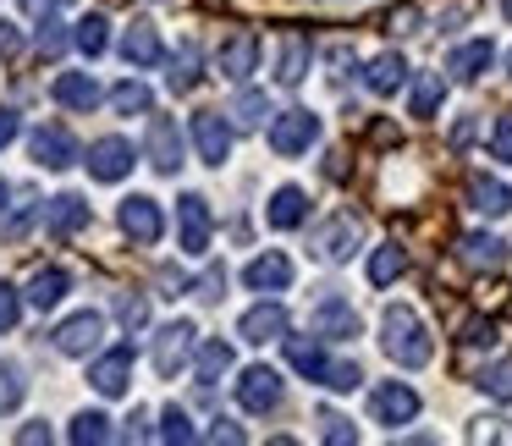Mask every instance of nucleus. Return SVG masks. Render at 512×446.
<instances>
[{"mask_svg":"<svg viewBox=\"0 0 512 446\" xmlns=\"http://www.w3.org/2000/svg\"><path fill=\"white\" fill-rule=\"evenodd\" d=\"M380 347H386V358L402 369H424L435 358L430 325H424L419 309H408V303H391V309L380 314Z\"/></svg>","mask_w":512,"mask_h":446,"instance_id":"f257e3e1","label":"nucleus"},{"mask_svg":"<svg viewBox=\"0 0 512 446\" xmlns=\"http://www.w3.org/2000/svg\"><path fill=\"white\" fill-rule=\"evenodd\" d=\"M369 419L386 424V430L413 424V419H419V391H413L408 380H380V386L369 391Z\"/></svg>","mask_w":512,"mask_h":446,"instance_id":"f03ea898","label":"nucleus"},{"mask_svg":"<svg viewBox=\"0 0 512 446\" xmlns=\"http://www.w3.org/2000/svg\"><path fill=\"white\" fill-rule=\"evenodd\" d=\"M358 243H364V226H358V215H331V221L314 232L309 254L320 259V265H342V259H353Z\"/></svg>","mask_w":512,"mask_h":446,"instance_id":"7ed1b4c3","label":"nucleus"},{"mask_svg":"<svg viewBox=\"0 0 512 446\" xmlns=\"http://www.w3.org/2000/svg\"><path fill=\"white\" fill-rule=\"evenodd\" d=\"M210 199L204 193H182L177 199V237H182V254L204 259L210 254Z\"/></svg>","mask_w":512,"mask_h":446,"instance_id":"20e7f679","label":"nucleus"},{"mask_svg":"<svg viewBox=\"0 0 512 446\" xmlns=\"http://www.w3.org/2000/svg\"><path fill=\"white\" fill-rule=\"evenodd\" d=\"M309 144H320V116L314 111H281L276 122H270V149H276L281 160L303 155Z\"/></svg>","mask_w":512,"mask_h":446,"instance_id":"39448f33","label":"nucleus"},{"mask_svg":"<svg viewBox=\"0 0 512 446\" xmlns=\"http://www.w3.org/2000/svg\"><path fill=\"white\" fill-rule=\"evenodd\" d=\"M281 397H287V386H281V375L270 364H254L237 375V402H243V413H276Z\"/></svg>","mask_w":512,"mask_h":446,"instance_id":"423d86ee","label":"nucleus"},{"mask_svg":"<svg viewBox=\"0 0 512 446\" xmlns=\"http://www.w3.org/2000/svg\"><path fill=\"white\" fill-rule=\"evenodd\" d=\"M89 386L100 391V397H127L133 391V347H111L105 358H94L89 364Z\"/></svg>","mask_w":512,"mask_h":446,"instance_id":"0eeeda50","label":"nucleus"},{"mask_svg":"<svg viewBox=\"0 0 512 446\" xmlns=\"http://www.w3.org/2000/svg\"><path fill=\"white\" fill-rule=\"evenodd\" d=\"M100 336H105V314L100 309H83V314H72V320H61L50 342H56V353L83 358L89 347H100Z\"/></svg>","mask_w":512,"mask_h":446,"instance_id":"6e6552de","label":"nucleus"},{"mask_svg":"<svg viewBox=\"0 0 512 446\" xmlns=\"http://www.w3.org/2000/svg\"><path fill=\"white\" fill-rule=\"evenodd\" d=\"M122 232L133 237L138 248H155V243H160V232H166V215H160V204L149 199V193L122 199Z\"/></svg>","mask_w":512,"mask_h":446,"instance_id":"1a4fd4ad","label":"nucleus"},{"mask_svg":"<svg viewBox=\"0 0 512 446\" xmlns=\"http://www.w3.org/2000/svg\"><path fill=\"white\" fill-rule=\"evenodd\" d=\"M193 336H199V325H193V320H171V325H160V331H155V369H160L166 380L177 375L182 364H188Z\"/></svg>","mask_w":512,"mask_h":446,"instance_id":"9d476101","label":"nucleus"},{"mask_svg":"<svg viewBox=\"0 0 512 446\" xmlns=\"http://www.w3.org/2000/svg\"><path fill=\"white\" fill-rule=\"evenodd\" d=\"M133 160L138 155H133V144H127V138H94L83 166H89L94 182H122L127 171H133Z\"/></svg>","mask_w":512,"mask_h":446,"instance_id":"9b49d317","label":"nucleus"},{"mask_svg":"<svg viewBox=\"0 0 512 446\" xmlns=\"http://www.w3.org/2000/svg\"><path fill=\"white\" fill-rule=\"evenodd\" d=\"M309 325H314V336H325V342H347V336H358V309L347 298H336V292H325V298L314 303Z\"/></svg>","mask_w":512,"mask_h":446,"instance_id":"f8f14e48","label":"nucleus"},{"mask_svg":"<svg viewBox=\"0 0 512 446\" xmlns=\"http://www.w3.org/2000/svg\"><path fill=\"white\" fill-rule=\"evenodd\" d=\"M144 155H149V166H155L160 177H177V166H182V133H177V122H171V116H155V122H149Z\"/></svg>","mask_w":512,"mask_h":446,"instance_id":"ddd939ff","label":"nucleus"},{"mask_svg":"<svg viewBox=\"0 0 512 446\" xmlns=\"http://www.w3.org/2000/svg\"><path fill=\"white\" fill-rule=\"evenodd\" d=\"M193 144H199V160L221 171L226 155H232V127L221 122V111H199L193 116Z\"/></svg>","mask_w":512,"mask_h":446,"instance_id":"4468645a","label":"nucleus"},{"mask_svg":"<svg viewBox=\"0 0 512 446\" xmlns=\"http://www.w3.org/2000/svg\"><path fill=\"white\" fill-rule=\"evenodd\" d=\"M254 67H259V34L237 28V34L221 45V56H215V72H221V78H232V83H243Z\"/></svg>","mask_w":512,"mask_h":446,"instance_id":"2eb2a0df","label":"nucleus"},{"mask_svg":"<svg viewBox=\"0 0 512 446\" xmlns=\"http://www.w3.org/2000/svg\"><path fill=\"white\" fill-rule=\"evenodd\" d=\"M243 287L248 292H287L292 287V259L287 254H259V259H248L243 265Z\"/></svg>","mask_w":512,"mask_h":446,"instance_id":"dca6fc26","label":"nucleus"},{"mask_svg":"<svg viewBox=\"0 0 512 446\" xmlns=\"http://www.w3.org/2000/svg\"><path fill=\"white\" fill-rule=\"evenodd\" d=\"M237 336H243V342H254V347L281 342V336H287V309H281V303H254V309L237 320Z\"/></svg>","mask_w":512,"mask_h":446,"instance_id":"f3484780","label":"nucleus"},{"mask_svg":"<svg viewBox=\"0 0 512 446\" xmlns=\"http://www.w3.org/2000/svg\"><path fill=\"white\" fill-rule=\"evenodd\" d=\"M160 56H166V50H160V28L138 17V23L122 34V61L133 72H149V67H160Z\"/></svg>","mask_w":512,"mask_h":446,"instance_id":"a211bd4d","label":"nucleus"},{"mask_svg":"<svg viewBox=\"0 0 512 446\" xmlns=\"http://www.w3.org/2000/svg\"><path fill=\"white\" fill-rule=\"evenodd\" d=\"M490 61H496V45H490V39H468V45L446 50V72H452L457 83L485 78V72H490Z\"/></svg>","mask_w":512,"mask_h":446,"instance_id":"6ab92c4d","label":"nucleus"},{"mask_svg":"<svg viewBox=\"0 0 512 446\" xmlns=\"http://www.w3.org/2000/svg\"><path fill=\"white\" fill-rule=\"evenodd\" d=\"M89 204L78 199V193H56V199L45 204V226H50V237H78L83 226H89Z\"/></svg>","mask_w":512,"mask_h":446,"instance_id":"aec40b11","label":"nucleus"},{"mask_svg":"<svg viewBox=\"0 0 512 446\" xmlns=\"http://www.w3.org/2000/svg\"><path fill=\"white\" fill-rule=\"evenodd\" d=\"M309 78V34H281V56H276V83L281 89H298Z\"/></svg>","mask_w":512,"mask_h":446,"instance_id":"412c9836","label":"nucleus"},{"mask_svg":"<svg viewBox=\"0 0 512 446\" xmlns=\"http://www.w3.org/2000/svg\"><path fill=\"white\" fill-rule=\"evenodd\" d=\"M265 221L276 226V232H292V226H303V221H309V193H303L298 182H287V188H276V193H270V210H265Z\"/></svg>","mask_w":512,"mask_h":446,"instance_id":"4be33fe9","label":"nucleus"},{"mask_svg":"<svg viewBox=\"0 0 512 446\" xmlns=\"http://www.w3.org/2000/svg\"><path fill=\"white\" fill-rule=\"evenodd\" d=\"M34 160L45 171H67L72 160H78V144H72L67 127H39V133H34Z\"/></svg>","mask_w":512,"mask_h":446,"instance_id":"5701e85b","label":"nucleus"},{"mask_svg":"<svg viewBox=\"0 0 512 446\" xmlns=\"http://www.w3.org/2000/svg\"><path fill=\"white\" fill-rule=\"evenodd\" d=\"M457 259H463L468 270H501L507 265V243H501L496 232H468L463 243H457Z\"/></svg>","mask_w":512,"mask_h":446,"instance_id":"b1692460","label":"nucleus"},{"mask_svg":"<svg viewBox=\"0 0 512 446\" xmlns=\"http://www.w3.org/2000/svg\"><path fill=\"white\" fill-rule=\"evenodd\" d=\"M50 94H56V105H67V111H83V116L100 105V83H94L89 72H61V78L50 83Z\"/></svg>","mask_w":512,"mask_h":446,"instance_id":"393cba45","label":"nucleus"},{"mask_svg":"<svg viewBox=\"0 0 512 446\" xmlns=\"http://www.w3.org/2000/svg\"><path fill=\"white\" fill-rule=\"evenodd\" d=\"M402 83H408V61H402L397 50H380V56L364 67V89L369 94H397Z\"/></svg>","mask_w":512,"mask_h":446,"instance_id":"a878e982","label":"nucleus"},{"mask_svg":"<svg viewBox=\"0 0 512 446\" xmlns=\"http://www.w3.org/2000/svg\"><path fill=\"white\" fill-rule=\"evenodd\" d=\"M468 204H474L485 221H501V215L512 210V188H507V182H496V177H474V182H468Z\"/></svg>","mask_w":512,"mask_h":446,"instance_id":"bb28decb","label":"nucleus"},{"mask_svg":"<svg viewBox=\"0 0 512 446\" xmlns=\"http://www.w3.org/2000/svg\"><path fill=\"white\" fill-rule=\"evenodd\" d=\"M199 78H204V56H199L193 39H182V50L171 56V72H166L171 94H193V89H199Z\"/></svg>","mask_w":512,"mask_h":446,"instance_id":"cd10ccee","label":"nucleus"},{"mask_svg":"<svg viewBox=\"0 0 512 446\" xmlns=\"http://www.w3.org/2000/svg\"><path fill=\"white\" fill-rule=\"evenodd\" d=\"M67 287H72L67 270H61V265H45V270H34V281H28V303L45 314V309H56V303L67 298Z\"/></svg>","mask_w":512,"mask_h":446,"instance_id":"c85d7f7f","label":"nucleus"},{"mask_svg":"<svg viewBox=\"0 0 512 446\" xmlns=\"http://www.w3.org/2000/svg\"><path fill=\"white\" fill-rule=\"evenodd\" d=\"M287 358H292V369H298V375H309L314 386H325V375H331V358H325V347L314 342V336H309V342H303V336H292V342H287Z\"/></svg>","mask_w":512,"mask_h":446,"instance_id":"c756f323","label":"nucleus"},{"mask_svg":"<svg viewBox=\"0 0 512 446\" xmlns=\"http://www.w3.org/2000/svg\"><path fill=\"white\" fill-rule=\"evenodd\" d=\"M441 100H446V78H441V72H424V78H413L408 116H419V122H430V116L441 111Z\"/></svg>","mask_w":512,"mask_h":446,"instance_id":"7c9ffc66","label":"nucleus"},{"mask_svg":"<svg viewBox=\"0 0 512 446\" xmlns=\"http://www.w3.org/2000/svg\"><path fill=\"white\" fill-rule=\"evenodd\" d=\"M408 270V248H397V243H380L375 254H369V281L375 287H391V281Z\"/></svg>","mask_w":512,"mask_h":446,"instance_id":"2f4dec72","label":"nucleus"},{"mask_svg":"<svg viewBox=\"0 0 512 446\" xmlns=\"http://www.w3.org/2000/svg\"><path fill=\"white\" fill-rule=\"evenodd\" d=\"M199 386H215V380L221 375H232V342H221V336H215V342H204L199 347Z\"/></svg>","mask_w":512,"mask_h":446,"instance_id":"473e14b6","label":"nucleus"},{"mask_svg":"<svg viewBox=\"0 0 512 446\" xmlns=\"http://www.w3.org/2000/svg\"><path fill=\"white\" fill-rule=\"evenodd\" d=\"M72 45H78L89 61H94V56H105V45H111V23H105L100 12H89L78 28H72Z\"/></svg>","mask_w":512,"mask_h":446,"instance_id":"72a5a7b5","label":"nucleus"},{"mask_svg":"<svg viewBox=\"0 0 512 446\" xmlns=\"http://www.w3.org/2000/svg\"><path fill=\"white\" fill-rule=\"evenodd\" d=\"M111 105H116L122 116H149V105H155V94H149L138 78H127V83H116V89H111Z\"/></svg>","mask_w":512,"mask_h":446,"instance_id":"f704fd0d","label":"nucleus"},{"mask_svg":"<svg viewBox=\"0 0 512 446\" xmlns=\"http://www.w3.org/2000/svg\"><path fill=\"white\" fill-rule=\"evenodd\" d=\"M67 441H78V446L111 441V419H105V413H78V419H72V430H67Z\"/></svg>","mask_w":512,"mask_h":446,"instance_id":"c9c22d12","label":"nucleus"},{"mask_svg":"<svg viewBox=\"0 0 512 446\" xmlns=\"http://www.w3.org/2000/svg\"><path fill=\"white\" fill-rule=\"evenodd\" d=\"M485 397H496V402H512V364H490V369H479V380H474Z\"/></svg>","mask_w":512,"mask_h":446,"instance_id":"e433bc0d","label":"nucleus"},{"mask_svg":"<svg viewBox=\"0 0 512 446\" xmlns=\"http://www.w3.org/2000/svg\"><path fill=\"white\" fill-rule=\"evenodd\" d=\"M23 391H28L23 369H17V364H6V358H0V413H12L17 402H23Z\"/></svg>","mask_w":512,"mask_h":446,"instance_id":"4c0bfd02","label":"nucleus"},{"mask_svg":"<svg viewBox=\"0 0 512 446\" xmlns=\"http://www.w3.org/2000/svg\"><path fill=\"white\" fill-rule=\"evenodd\" d=\"M116 320H122L127 331H144L149 325V298L144 292H122V298H116Z\"/></svg>","mask_w":512,"mask_h":446,"instance_id":"58836bf2","label":"nucleus"},{"mask_svg":"<svg viewBox=\"0 0 512 446\" xmlns=\"http://www.w3.org/2000/svg\"><path fill=\"white\" fill-rule=\"evenodd\" d=\"M155 435H160V441H177V446H188L199 430L188 424V413H182V408H166V413H160V430H155Z\"/></svg>","mask_w":512,"mask_h":446,"instance_id":"ea45409f","label":"nucleus"},{"mask_svg":"<svg viewBox=\"0 0 512 446\" xmlns=\"http://www.w3.org/2000/svg\"><path fill=\"white\" fill-rule=\"evenodd\" d=\"M232 116L243 127H259L270 116V100H265V94H254V89H243V94H237V105H232Z\"/></svg>","mask_w":512,"mask_h":446,"instance_id":"a19ab883","label":"nucleus"},{"mask_svg":"<svg viewBox=\"0 0 512 446\" xmlns=\"http://www.w3.org/2000/svg\"><path fill=\"white\" fill-rule=\"evenodd\" d=\"M320 435H325L331 446H353V441H358L353 419H342V413H320Z\"/></svg>","mask_w":512,"mask_h":446,"instance_id":"79ce46f5","label":"nucleus"},{"mask_svg":"<svg viewBox=\"0 0 512 446\" xmlns=\"http://www.w3.org/2000/svg\"><path fill=\"white\" fill-rule=\"evenodd\" d=\"M490 160L512 166V111H507V116H496V127H490Z\"/></svg>","mask_w":512,"mask_h":446,"instance_id":"37998d69","label":"nucleus"},{"mask_svg":"<svg viewBox=\"0 0 512 446\" xmlns=\"http://www.w3.org/2000/svg\"><path fill=\"white\" fill-rule=\"evenodd\" d=\"M358 386H364V369H358V364H347V358H342V364L331 358V375H325V391H358Z\"/></svg>","mask_w":512,"mask_h":446,"instance_id":"c03bdc74","label":"nucleus"},{"mask_svg":"<svg viewBox=\"0 0 512 446\" xmlns=\"http://www.w3.org/2000/svg\"><path fill=\"white\" fill-rule=\"evenodd\" d=\"M17 320H23V292L0 281V336H6V331H17Z\"/></svg>","mask_w":512,"mask_h":446,"instance_id":"a18cd8bd","label":"nucleus"},{"mask_svg":"<svg viewBox=\"0 0 512 446\" xmlns=\"http://www.w3.org/2000/svg\"><path fill=\"white\" fill-rule=\"evenodd\" d=\"M496 320H468L463 325V347H496Z\"/></svg>","mask_w":512,"mask_h":446,"instance_id":"49530a36","label":"nucleus"},{"mask_svg":"<svg viewBox=\"0 0 512 446\" xmlns=\"http://www.w3.org/2000/svg\"><path fill=\"white\" fill-rule=\"evenodd\" d=\"M17 133H23V116H17L12 105H0V149L17 144Z\"/></svg>","mask_w":512,"mask_h":446,"instance_id":"de8ad7c7","label":"nucleus"},{"mask_svg":"<svg viewBox=\"0 0 512 446\" xmlns=\"http://www.w3.org/2000/svg\"><path fill=\"white\" fill-rule=\"evenodd\" d=\"M17 50H23V34H17V23H6V17H0V61H12Z\"/></svg>","mask_w":512,"mask_h":446,"instance_id":"09e8293b","label":"nucleus"},{"mask_svg":"<svg viewBox=\"0 0 512 446\" xmlns=\"http://www.w3.org/2000/svg\"><path fill=\"white\" fill-rule=\"evenodd\" d=\"M413 23H419L413 6H397V12H391V34H413Z\"/></svg>","mask_w":512,"mask_h":446,"instance_id":"8fccbe9b","label":"nucleus"},{"mask_svg":"<svg viewBox=\"0 0 512 446\" xmlns=\"http://www.w3.org/2000/svg\"><path fill=\"white\" fill-rule=\"evenodd\" d=\"M17 441L23 446H39V441H50V424L39 419V424H23V430H17Z\"/></svg>","mask_w":512,"mask_h":446,"instance_id":"3c124183","label":"nucleus"},{"mask_svg":"<svg viewBox=\"0 0 512 446\" xmlns=\"http://www.w3.org/2000/svg\"><path fill=\"white\" fill-rule=\"evenodd\" d=\"M210 441H226V446H237L243 441V430H237L232 419H215V430H210Z\"/></svg>","mask_w":512,"mask_h":446,"instance_id":"603ef678","label":"nucleus"},{"mask_svg":"<svg viewBox=\"0 0 512 446\" xmlns=\"http://www.w3.org/2000/svg\"><path fill=\"white\" fill-rule=\"evenodd\" d=\"M221 287H226V270H210V276L199 281V298H221Z\"/></svg>","mask_w":512,"mask_h":446,"instance_id":"864d4df0","label":"nucleus"},{"mask_svg":"<svg viewBox=\"0 0 512 446\" xmlns=\"http://www.w3.org/2000/svg\"><path fill=\"white\" fill-rule=\"evenodd\" d=\"M474 441H507V430H496V419H479Z\"/></svg>","mask_w":512,"mask_h":446,"instance_id":"5fc2aeb1","label":"nucleus"},{"mask_svg":"<svg viewBox=\"0 0 512 446\" xmlns=\"http://www.w3.org/2000/svg\"><path fill=\"white\" fill-rule=\"evenodd\" d=\"M56 6H61V0H23V12H28V17H50Z\"/></svg>","mask_w":512,"mask_h":446,"instance_id":"6e6d98bb","label":"nucleus"},{"mask_svg":"<svg viewBox=\"0 0 512 446\" xmlns=\"http://www.w3.org/2000/svg\"><path fill=\"white\" fill-rule=\"evenodd\" d=\"M6 199H12V188H6V177H0V210H6Z\"/></svg>","mask_w":512,"mask_h":446,"instance_id":"4d7b16f0","label":"nucleus"},{"mask_svg":"<svg viewBox=\"0 0 512 446\" xmlns=\"http://www.w3.org/2000/svg\"><path fill=\"white\" fill-rule=\"evenodd\" d=\"M501 17H507V23H512V0H501Z\"/></svg>","mask_w":512,"mask_h":446,"instance_id":"13d9d810","label":"nucleus"},{"mask_svg":"<svg viewBox=\"0 0 512 446\" xmlns=\"http://www.w3.org/2000/svg\"><path fill=\"white\" fill-rule=\"evenodd\" d=\"M507 72H512V56H507Z\"/></svg>","mask_w":512,"mask_h":446,"instance_id":"bf43d9fd","label":"nucleus"}]
</instances>
